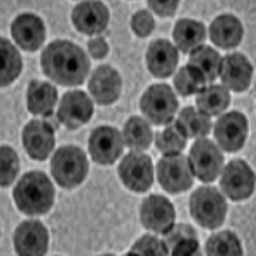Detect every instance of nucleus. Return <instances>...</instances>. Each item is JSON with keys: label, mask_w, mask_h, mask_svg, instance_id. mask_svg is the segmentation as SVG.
<instances>
[{"label": "nucleus", "mask_w": 256, "mask_h": 256, "mask_svg": "<svg viewBox=\"0 0 256 256\" xmlns=\"http://www.w3.org/2000/svg\"><path fill=\"white\" fill-rule=\"evenodd\" d=\"M41 67L56 83L73 86L84 83L90 68L84 50L70 41L56 40L44 50Z\"/></svg>", "instance_id": "f257e3e1"}, {"label": "nucleus", "mask_w": 256, "mask_h": 256, "mask_svg": "<svg viewBox=\"0 0 256 256\" xmlns=\"http://www.w3.org/2000/svg\"><path fill=\"white\" fill-rule=\"evenodd\" d=\"M13 196L20 212L26 216H41L52 207L55 190L44 172L32 171L22 177Z\"/></svg>", "instance_id": "f03ea898"}, {"label": "nucleus", "mask_w": 256, "mask_h": 256, "mask_svg": "<svg viewBox=\"0 0 256 256\" xmlns=\"http://www.w3.org/2000/svg\"><path fill=\"white\" fill-rule=\"evenodd\" d=\"M52 174L60 186L73 189L83 182L88 172V158L82 148L64 146L52 159Z\"/></svg>", "instance_id": "7ed1b4c3"}, {"label": "nucleus", "mask_w": 256, "mask_h": 256, "mask_svg": "<svg viewBox=\"0 0 256 256\" xmlns=\"http://www.w3.org/2000/svg\"><path fill=\"white\" fill-rule=\"evenodd\" d=\"M190 210L198 224L212 230L223 224L227 204L216 187H200L190 196Z\"/></svg>", "instance_id": "20e7f679"}, {"label": "nucleus", "mask_w": 256, "mask_h": 256, "mask_svg": "<svg viewBox=\"0 0 256 256\" xmlns=\"http://www.w3.org/2000/svg\"><path fill=\"white\" fill-rule=\"evenodd\" d=\"M178 106V102L172 88L166 84H153L148 88L140 102L144 116L156 126L171 122Z\"/></svg>", "instance_id": "39448f33"}, {"label": "nucleus", "mask_w": 256, "mask_h": 256, "mask_svg": "<svg viewBox=\"0 0 256 256\" xmlns=\"http://www.w3.org/2000/svg\"><path fill=\"white\" fill-rule=\"evenodd\" d=\"M158 177L163 189L171 194L186 192L194 180L189 160L183 154H165L158 164Z\"/></svg>", "instance_id": "423d86ee"}, {"label": "nucleus", "mask_w": 256, "mask_h": 256, "mask_svg": "<svg viewBox=\"0 0 256 256\" xmlns=\"http://www.w3.org/2000/svg\"><path fill=\"white\" fill-rule=\"evenodd\" d=\"M189 163L192 174L204 183H210L222 172L224 158L211 140L200 138L192 146Z\"/></svg>", "instance_id": "0eeeda50"}, {"label": "nucleus", "mask_w": 256, "mask_h": 256, "mask_svg": "<svg viewBox=\"0 0 256 256\" xmlns=\"http://www.w3.org/2000/svg\"><path fill=\"white\" fill-rule=\"evenodd\" d=\"M118 172L124 184L132 192H146L154 180L152 159L138 152L126 154L119 165Z\"/></svg>", "instance_id": "6e6552de"}, {"label": "nucleus", "mask_w": 256, "mask_h": 256, "mask_svg": "<svg viewBox=\"0 0 256 256\" xmlns=\"http://www.w3.org/2000/svg\"><path fill=\"white\" fill-rule=\"evenodd\" d=\"M220 187L232 201L244 200L253 193L254 174L244 160H232L222 174Z\"/></svg>", "instance_id": "1a4fd4ad"}, {"label": "nucleus", "mask_w": 256, "mask_h": 256, "mask_svg": "<svg viewBox=\"0 0 256 256\" xmlns=\"http://www.w3.org/2000/svg\"><path fill=\"white\" fill-rule=\"evenodd\" d=\"M141 222L146 229L165 235L174 224L175 212L172 204L162 196L150 195L144 200Z\"/></svg>", "instance_id": "9d476101"}, {"label": "nucleus", "mask_w": 256, "mask_h": 256, "mask_svg": "<svg viewBox=\"0 0 256 256\" xmlns=\"http://www.w3.org/2000/svg\"><path fill=\"white\" fill-rule=\"evenodd\" d=\"M89 152L95 162L101 165L113 164L122 153V137L116 128H96L89 138Z\"/></svg>", "instance_id": "9b49d317"}, {"label": "nucleus", "mask_w": 256, "mask_h": 256, "mask_svg": "<svg viewBox=\"0 0 256 256\" xmlns=\"http://www.w3.org/2000/svg\"><path fill=\"white\" fill-rule=\"evenodd\" d=\"M248 135V122L244 114L232 111L220 117L214 128V138L226 152H236L244 144Z\"/></svg>", "instance_id": "f8f14e48"}, {"label": "nucleus", "mask_w": 256, "mask_h": 256, "mask_svg": "<svg viewBox=\"0 0 256 256\" xmlns=\"http://www.w3.org/2000/svg\"><path fill=\"white\" fill-rule=\"evenodd\" d=\"M94 114V104L82 90L64 94L59 105V120L70 130L77 129L89 122Z\"/></svg>", "instance_id": "ddd939ff"}, {"label": "nucleus", "mask_w": 256, "mask_h": 256, "mask_svg": "<svg viewBox=\"0 0 256 256\" xmlns=\"http://www.w3.org/2000/svg\"><path fill=\"white\" fill-rule=\"evenodd\" d=\"M22 141L30 158L46 160L55 146L52 126L43 120H32L24 128Z\"/></svg>", "instance_id": "4468645a"}, {"label": "nucleus", "mask_w": 256, "mask_h": 256, "mask_svg": "<svg viewBox=\"0 0 256 256\" xmlns=\"http://www.w3.org/2000/svg\"><path fill=\"white\" fill-rule=\"evenodd\" d=\"M48 239L44 224L38 220H26L16 230V250L20 256H44L47 251Z\"/></svg>", "instance_id": "2eb2a0df"}, {"label": "nucleus", "mask_w": 256, "mask_h": 256, "mask_svg": "<svg viewBox=\"0 0 256 256\" xmlns=\"http://www.w3.org/2000/svg\"><path fill=\"white\" fill-rule=\"evenodd\" d=\"M110 19L107 7L98 1H84L78 4L72 13V20L80 32L94 35L102 32Z\"/></svg>", "instance_id": "dca6fc26"}, {"label": "nucleus", "mask_w": 256, "mask_h": 256, "mask_svg": "<svg viewBox=\"0 0 256 256\" xmlns=\"http://www.w3.org/2000/svg\"><path fill=\"white\" fill-rule=\"evenodd\" d=\"M218 74L227 88L241 92L247 90L250 84L252 66L242 54L233 53L222 59Z\"/></svg>", "instance_id": "f3484780"}, {"label": "nucleus", "mask_w": 256, "mask_h": 256, "mask_svg": "<svg viewBox=\"0 0 256 256\" xmlns=\"http://www.w3.org/2000/svg\"><path fill=\"white\" fill-rule=\"evenodd\" d=\"M122 84V79L116 70L108 65H102L92 74L89 90L98 104L110 105L119 98Z\"/></svg>", "instance_id": "a211bd4d"}, {"label": "nucleus", "mask_w": 256, "mask_h": 256, "mask_svg": "<svg viewBox=\"0 0 256 256\" xmlns=\"http://www.w3.org/2000/svg\"><path fill=\"white\" fill-rule=\"evenodd\" d=\"M12 34L22 49L35 52L44 43L46 28L40 18L26 13L19 16L13 22Z\"/></svg>", "instance_id": "6ab92c4d"}, {"label": "nucleus", "mask_w": 256, "mask_h": 256, "mask_svg": "<svg viewBox=\"0 0 256 256\" xmlns=\"http://www.w3.org/2000/svg\"><path fill=\"white\" fill-rule=\"evenodd\" d=\"M178 60L177 50L169 41L158 40L148 47L147 64L150 73L156 78H168L174 72Z\"/></svg>", "instance_id": "aec40b11"}, {"label": "nucleus", "mask_w": 256, "mask_h": 256, "mask_svg": "<svg viewBox=\"0 0 256 256\" xmlns=\"http://www.w3.org/2000/svg\"><path fill=\"white\" fill-rule=\"evenodd\" d=\"M210 38L222 49H232L241 42L244 28L238 18L222 15L216 18L210 26Z\"/></svg>", "instance_id": "412c9836"}, {"label": "nucleus", "mask_w": 256, "mask_h": 256, "mask_svg": "<svg viewBox=\"0 0 256 256\" xmlns=\"http://www.w3.org/2000/svg\"><path fill=\"white\" fill-rule=\"evenodd\" d=\"M58 90L47 82L34 80L28 89V108L34 116H49L58 101Z\"/></svg>", "instance_id": "4be33fe9"}, {"label": "nucleus", "mask_w": 256, "mask_h": 256, "mask_svg": "<svg viewBox=\"0 0 256 256\" xmlns=\"http://www.w3.org/2000/svg\"><path fill=\"white\" fill-rule=\"evenodd\" d=\"M172 37L177 46L183 52H192L204 43L206 30L201 22L190 19H181L175 24Z\"/></svg>", "instance_id": "5701e85b"}, {"label": "nucleus", "mask_w": 256, "mask_h": 256, "mask_svg": "<svg viewBox=\"0 0 256 256\" xmlns=\"http://www.w3.org/2000/svg\"><path fill=\"white\" fill-rule=\"evenodd\" d=\"M166 246L172 248V256H194L199 251V242L194 229L178 224L165 234Z\"/></svg>", "instance_id": "b1692460"}, {"label": "nucleus", "mask_w": 256, "mask_h": 256, "mask_svg": "<svg viewBox=\"0 0 256 256\" xmlns=\"http://www.w3.org/2000/svg\"><path fill=\"white\" fill-rule=\"evenodd\" d=\"M230 102L229 92L218 84L205 88L196 99L199 110L208 116H214L222 113L226 110Z\"/></svg>", "instance_id": "393cba45"}, {"label": "nucleus", "mask_w": 256, "mask_h": 256, "mask_svg": "<svg viewBox=\"0 0 256 256\" xmlns=\"http://www.w3.org/2000/svg\"><path fill=\"white\" fill-rule=\"evenodd\" d=\"M0 62L1 86L4 88L18 78L22 68V56L7 38L0 40Z\"/></svg>", "instance_id": "a878e982"}, {"label": "nucleus", "mask_w": 256, "mask_h": 256, "mask_svg": "<svg viewBox=\"0 0 256 256\" xmlns=\"http://www.w3.org/2000/svg\"><path fill=\"white\" fill-rule=\"evenodd\" d=\"M175 122L186 138L206 136L212 126L210 116L198 112L193 107L184 108Z\"/></svg>", "instance_id": "bb28decb"}, {"label": "nucleus", "mask_w": 256, "mask_h": 256, "mask_svg": "<svg viewBox=\"0 0 256 256\" xmlns=\"http://www.w3.org/2000/svg\"><path fill=\"white\" fill-rule=\"evenodd\" d=\"M220 61V56L212 48L200 46L192 52L188 65L198 70L206 82H212L218 76Z\"/></svg>", "instance_id": "cd10ccee"}, {"label": "nucleus", "mask_w": 256, "mask_h": 256, "mask_svg": "<svg viewBox=\"0 0 256 256\" xmlns=\"http://www.w3.org/2000/svg\"><path fill=\"white\" fill-rule=\"evenodd\" d=\"M124 138L132 150H147L152 141V131L148 123L140 117H131L124 126Z\"/></svg>", "instance_id": "c85d7f7f"}, {"label": "nucleus", "mask_w": 256, "mask_h": 256, "mask_svg": "<svg viewBox=\"0 0 256 256\" xmlns=\"http://www.w3.org/2000/svg\"><path fill=\"white\" fill-rule=\"evenodd\" d=\"M174 84L178 94L186 96L202 92L206 88L207 82L198 70L187 65L176 74Z\"/></svg>", "instance_id": "c756f323"}, {"label": "nucleus", "mask_w": 256, "mask_h": 256, "mask_svg": "<svg viewBox=\"0 0 256 256\" xmlns=\"http://www.w3.org/2000/svg\"><path fill=\"white\" fill-rule=\"evenodd\" d=\"M208 256H242V248L238 238L230 230L212 235L206 244Z\"/></svg>", "instance_id": "7c9ffc66"}, {"label": "nucleus", "mask_w": 256, "mask_h": 256, "mask_svg": "<svg viewBox=\"0 0 256 256\" xmlns=\"http://www.w3.org/2000/svg\"><path fill=\"white\" fill-rule=\"evenodd\" d=\"M186 138L174 122L156 132V146L163 154H178L186 146Z\"/></svg>", "instance_id": "2f4dec72"}, {"label": "nucleus", "mask_w": 256, "mask_h": 256, "mask_svg": "<svg viewBox=\"0 0 256 256\" xmlns=\"http://www.w3.org/2000/svg\"><path fill=\"white\" fill-rule=\"evenodd\" d=\"M19 171L18 154L9 146L1 147V186H9Z\"/></svg>", "instance_id": "473e14b6"}, {"label": "nucleus", "mask_w": 256, "mask_h": 256, "mask_svg": "<svg viewBox=\"0 0 256 256\" xmlns=\"http://www.w3.org/2000/svg\"><path fill=\"white\" fill-rule=\"evenodd\" d=\"M129 254L166 256L168 254V248L162 240L150 235H146L135 242Z\"/></svg>", "instance_id": "72a5a7b5"}, {"label": "nucleus", "mask_w": 256, "mask_h": 256, "mask_svg": "<svg viewBox=\"0 0 256 256\" xmlns=\"http://www.w3.org/2000/svg\"><path fill=\"white\" fill-rule=\"evenodd\" d=\"M132 26L138 36L147 37L154 30V18L152 14L146 10H140L132 16Z\"/></svg>", "instance_id": "f704fd0d"}, {"label": "nucleus", "mask_w": 256, "mask_h": 256, "mask_svg": "<svg viewBox=\"0 0 256 256\" xmlns=\"http://www.w3.org/2000/svg\"><path fill=\"white\" fill-rule=\"evenodd\" d=\"M148 4L156 14H158L160 16L165 18V16H171L175 13V10H177L178 1H166V2H162V1H148Z\"/></svg>", "instance_id": "c9c22d12"}, {"label": "nucleus", "mask_w": 256, "mask_h": 256, "mask_svg": "<svg viewBox=\"0 0 256 256\" xmlns=\"http://www.w3.org/2000/svg\"><path fill=\"white\" fill-rule=\"evenodd\" d=\"M88 49L92 56L96 59L104 58L108 52V44L102 38L90 40L88 43Z\"/></svg>", "instance_id": "e433bc0d"}]
</instances>
